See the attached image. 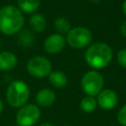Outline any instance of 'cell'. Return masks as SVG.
<instances>
[{
	"label": "cell",
	"instance_id": "cell-4",
	"mask_svg": "<svg viewBox=\"0 0 126 126\" xmlns=\"http://www.w3.org/2000/svg\"><path fill=\"white\" fill-rule=\"evenodd\" d=\"M104 79L102 75L96 70H90L88 71L81 80V87L87 95L95 96L97 95L100 91L103 90Z\"/></svg>",
	"mask_w": 126,
	"mask_h": 126
},
{
	"label": "cell",
	"instance_id": "cell-9",
	"mask_svg": "<svg viewBox=\"0 0 126 126\" xmlns=\"http://www.w3.org/2000/svg\"><path fill=\"white\" fill-rule=\"evenodd\" d=\"M66 44V38L60 33H52L48 35L43 43L44 50L49 54H56L63 50Z\"/></svg>",
	"mask_w": 126,
	"mask_h": 126
},
{
	"label": "cell",
	"instance_id": "cell-1",
	"mask_svg": "<svg viewBox=\"0 0 126 126\" xmlns=\"http://www.w3.org/2000/svg\"><path fill=\"white\" fill-rule=\"evenodd\" d=\"M25 18L21 10L13 5L0 8V32L6 35L20 32L24 27Z\"/></svg>",
	"mask_w": 126,
	"mask_h": 126
},
{
	"label": "cell",
	"instance_id": "cell-21",
	"mask_svg": "<svg viewBox=\"0 0 126 126\" xmlns=\"http://www.w3.org/2000/svg\"><path fill=\"white\" fill-rule=\"evenodd\" d=\"M100 1H101V0H89V2L92 3L93 5H98V4L100 3Z\"/></svg>",
	"mask_w": 126,
	"mask_h": 126
},
{
	"label": "cell",
	"instance_id": "cell-20",
	"mask_svg": "<svg viewBox=\"0 0 126 126\" xmlns=\"http://www.w3.org/2000/svg\"><path fill=\"white\" fill-rule=\"evenodd\" d=\"M120 32H121V34L123 36L126 37V20L123 21L121 23V25H120Z\"/></svg>",
	"mask_w": 126,
	"mask_h": 126
},
{
	"label": "cell",
	"instance_id": "cell-10",
	"mask_svg": "<svg viewBox=\"0 0 126 126\" xmlns=\"http://www.w3.org/2000/svg\"><path fill=\"white\" fill-rule=\"evenodd\" d=\"M56 99L55 93L50 89H41L36 93L35 95V101L38 105L42 107H48L54 103Z\"/></svg>",
	"mask_w": 126,
	"mask_h": 126
},
{
	"label": "cell",
	"instance_id": "cell-14",
	"mask_svg": "<svg viewBox=\"0 0 126 126\" xmlns=\"http://www.w3.org/2000/svg\"><path fill=\"white\" fill-rule=\"evenodd\" d=\"M41 0H18V8L26 14H33L39 7Z\"/></svg>",
	"mask_w": 126,
	"mask_h": 126
},
{
	"label": "cell",
	"instance_id": "cell-7",
	"mask_svg": "<svg viewBox=\"0 0 126 126\" xmlns=\"http://www.w3.org/2000/svg\"><path fill=\"white\" fill-rule=\"evenodd\" d=\"M27 70L32 77L41 79L48 77L52 72L51 62L44 56H34L27 63Z\"/></svg>",
	"mask_w": 126,
	"mask_h": 126
},
{
	"label": "cell",
	"instance_id": "cell-8",
	"mask_svg": "<svg viewBox=\"0 0 126 126\" xmlns=\"http://www.w3.org/2000/svg\"><path fill=\"white\" fill-rule=\"evenodd\" d=\"M96 102L101 109L111 110L117 105L118 102L117 94L111 89H103L97 94Z\"/></svg>",
	"mask_w": 126,
	"mask_h": 126
},
{
	"label": "cell",
	"instance_id": "cell-24",
	"mask_svg": "<svg viewBox=\"0 0 126 126\" xmlns=\"http://www.w3.org/2000/svg\"><path fill=\"white\" fill-rule=\"evenodd\" d=\"M3 108H4V104H3V101L0 99V113L3 111Z\"/></svg>",
	"mask_w": 126,
	"mask_h": 126
},
{
	"label": "cell",
	"instance_id": "cell-3",
	"mask_svg": "<svg viewBox=\"0 0 126 126\" xmlns=\"http://www.w3.org/2000/svg\"><path fill=\"white\" fill-rule=\"evenodd\" d=\"M31 91L29 86L21 80H15L10 83L6 91V98L10 106L20 108L27 104L30 98Z\"/></svg>",
	"mask_w": 126,
	"mask_h": 126
},
{
	"label": "cell",
	"instance_id": "cell-5",
	"mask_svg": "<svg viewBox=\"0 0 126 126\" xmlns=\"http://www.w3.org/2000/svg\"><path fill=\"white\" fill-rule=\"evenodd\" d=\"M92 39V32L86 27H75L71 29L66 35L67 43L75 49H81L88 46Z\"/></svg>",
	"mask_w": 126,
	"mask_h": 126
},
{
	"label": "cell",
	"instance_id": "cell-19",
	"mask_svg": "<svg viewBox=\"0 0 126 126\" xmlns=\"http://www.w3.org/2000/svg\"><path fill=\"white\" fill-rule=\"evenodd\" d=\"M117 121L121 126H126V104H124L117 112Z\"/></svg>",
	"mask_w": 126,
	"mask_h": 126
},
{
	"label": "cell",
	"instance_id": "cell-26",
	"mask_svg": "<svg viewBox=\"0 0 126 126\" xmlns=\"http://www.w3.org/2000/svg\"><path fill=\"white\" fill-rule=\"evenodd\" d=\"M0 49H1V43H0Z\"/></svg>",
	"mask_w": 126,
	"mask_h": 126
},
{
	"label": "cell",
	"instance_id": "cell-22",
	"mask_svg": "<svg viewBox=\"0 0 126 126\" xmlns=\"http://www.w3.org/2000/svg\"><path fill=\"white\" fill-rule=\"evenodd\" d=\"M122 10H123L124 15L126 16V0H124V2H123V4H122Z\"/></svg>",
	"mask_w": 126,
	"mask_h": 126
},
{
	"label": "cell",
	"instance_id": "cell-15",
	"mask_svg": "<svg viewBox=\"0 0 126 126\" xmlns=\"http://www.w3.org/2000/svg\"><path fill=\"white\" fill-rule=\"evenodd\" d=\"M96 107H97V102H96V98H94V96L87 95L84 98H82V100L80 102L81 110L86 113L94 112Z\"/></svg>",
	"mask_w": 126,
	"mask_h": 126
},
{
	"label": "cell",
	"instance_id": "cell-18",
	"mask_svg": "<svg viewBox=\"0 0 126 126\" xmlns=\"http://www.w3.org/2000/svg\"><path fill=\"white\" fill-rule=\"evenodd\" d=\"M116 59H117L118 64H119L122 68L126 69V48H122V49H120V50L117 52Z\"/></svg>",
	"mask_w": 126,
	"mask_h": 126
},
{
	"label": "cell",
	"instance_id": "cell-25",
	"mask_svg": "<svg viewBox=\"0 0 126 126\" xmlns=\"http://www.w3.org/2000/svg\"><path fill=\"white\" fill-rule=\"evenodd\" d=\"M64 126H72V125H64Z\"/></svg>",
	"mask_w": 126,
	"mask_h": 126
},
{
	"label": "cell",
	"instance_id": "cell-12",
	"mask_svg": "<svg viewBox=\"0 0 126 126\" xmlns=\"http://www.w3.org/2000/svg\"><path fill=\"white\" fill-rule=\"evenodd\" d=\"M50 84L56 89H63L68 83L66 74L62 71H52L48 76Z\"/></svg>",
	"mask_w": 126,
	"mask_h": 126
},
{
	"label": "cell",
	"instance_id": "cell-13",
	"mask_svg": "<svg viewBox=\"0 0 126 126\" xmlns=\"http://www.w3.org/2000/svg\"><path fill=\"white\" fill-rule=\"evenodd\" d=\"M31 29L35 32H41L46 28V20L39 13H33L29 21Z\"/></svg>",
	"mask_w": 126,
	"mask_h": 126
},
{
	"label": "cell",
	"instance_id": "cell-23",
	"mask_svg": "<svg viewBox=\"0 0 126 126\" xmlns=\"http://www.w3.org/2000/svg\"><path fill=\"white\" fill-rule=\"evenodd\" d=\"M38 126H55V125H53L51 123H48V122H43V123H40Z\"/></svg>",
	"mask_w": 126,
	"mask_h": 126
},
{
	"label": "cell",
	"instance_id": "cell-16",
	"mask_svg": "<svg viewBox=\"0 0 126 126\" xmlns=\"http://www.w3.org/2000/svg\"><path fill=\"white\" fill-rule=\"evenodd\" d=\"M54 29L57 32V33L64 34L71 30V24L65 17H59L54 21Z\"/></svg>",
	"mask_w": 126,
	"mask_h": 126
},
{
	"label": "cell",
	"instance_id": "cell-6",
	"mask_svg": "<svg viewBox=\"0 0 126 126\" xmlns=\"http://www.w3.org/2000/svg\"><path fill=\"white\" fill-rule=\"evenodd\" d=\"M40 118V109L37 105L27 103L20 107L16 114V122L19 126H33Z\"/></svg>",
	"mask_w": 126,
	"mask_h": 126
},
{
	"label": "cell",
	"instance_id": "cell-11",
	"mask_svg": "<svg viewBox=\"0 0 126 126\" xmlns=\"http://www.w3.org/2000/svg\"><path fill=\"white\" fill-rule=\"evenodd\" d=\"M18 59L17 56L10 51L0 52V70L1 71H11L17 66Z\"/></svg>",
	"mask_w": 126,
	"mask_h": 126
},
{
	"label": "cell",
	"instance_id": "cell-17",
	"mask_svg": "<svg viewBox=\"0 0 126 126\" xmlns=\"http://www.w3.org/2000/svg\"><path fill=\"white\" fill-rule=\"evenodd\" d=\"M18 40H19V44H21L22 46L31 47V46H32V44L34 42V36H33V33L31 31L24 30V31L20 32Z\"/></svg>",
	"mask_w": 126,
	"mask_h": 126
},
{
	"label": "cell",
	"instance_id": "cell-2",
	"mask_svg": "<svg viewBox=\"0 0 126 126\" xmlns=\"http://www.w3.org/2000/svg\"><path fill=\"white\" fill-rule=\"evenodd\" d=\"M112 48L105 42H96L92 44L85 53L87 64L94 70L105 68L112 60Z\"/></svg>",
	"mask_w": 126,
	"mask_h": 126
}]
</instances>
